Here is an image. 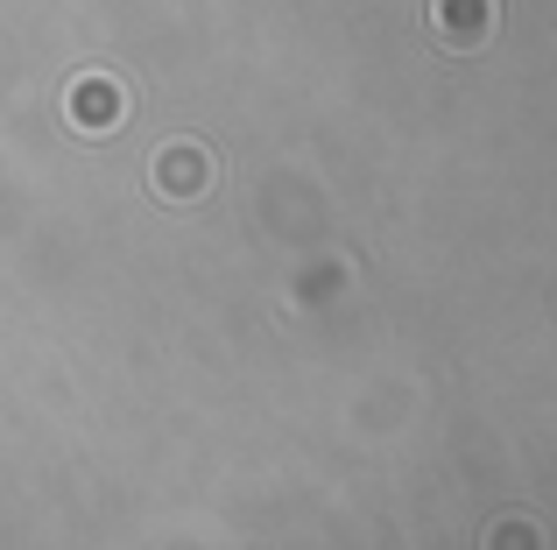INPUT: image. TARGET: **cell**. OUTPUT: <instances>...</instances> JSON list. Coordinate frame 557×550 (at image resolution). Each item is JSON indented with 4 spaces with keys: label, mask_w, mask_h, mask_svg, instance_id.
<instances>
[{
    "label": "cell",
    "mask_w": 557,
    "mask_h": 550,
    "mask_svg": "<svg viewBox=\"0 0 557 550\" xmlns=\"http://www.w3.org/2000/svg\"><path fill=\"white\" fill-rule=\"evenodd\" d=\"M121 85L113 78H85L78 92H71V121H78V135H113L121 127Z\"/></svg>",
    "instance_id": "obj_2"
},
{
    "label": "cell",
    "mask_w": 557,
    "mask_h": 550,
    "mask_svg": "<svg viewBox=\"0 0 557 550\" xmlns=\"http://www.w3.org/2000/svg\"><path fill=\"white\" fill-rule=\"evenodd\" d=\"M494 0H431V36L451 42V50H473V42L494 36Z\"/></svg>",
    "instance_id": "obj_1"
},
{
    "label": "cell",
    "mask_w": 557,
    "mask_h": 550,
    "mask_svg": "<svg viewBox=\"0 0 557 550\" xmlns=\"http://www.w3.org/2000/svg\"><path fill=\"white\" fill-rule=\"evenodd\" d=\"M149 177H156V184H163V191H170V198H198V191H205V184H212V163H205V155H198V149H170V155H163V163H149Z\"/></svg>",
    "instance_id": "obj_3"
}]
</instances>
